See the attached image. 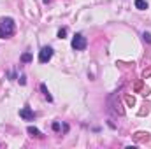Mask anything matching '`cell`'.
<instances>
[{"mask_svg":"<svg viewBox=\"0 0 151 149\" xmlns=\"http://www.w3.org/2000/svg\"><path fill=\"white\" fill-rule=\"evenodd\" d=\"M65 35H67V28H60L58 30V39H65Z\"/></svg>","mask_w":151,"mask_h":149,"instance_id":"9","label":"cell"},{"mask_svg":"<svg viewBox=\"0 0 151 149\" xmlns=\"http://www.w3.org/2000/svg\"><path fill=\"white\" fill-rule=\"evenodd\" d=\"M27 132H28V133H30L32 137H39V139L42 137V133L39 132L37 128H35V126H28V128H27Z\"/></svg>","mask_w":151,"mask_h":149,"instance_id":"5","label":"cell"},{"mask_svg":"<svg viewBox=\"0 0 151 149\" xmlns=\"http://www.w3.org/2000/svg\"><path fill=\"white\" fill-rule=\"evenodd\" d=\"M21 62H23V63H30V62H32V54H30V53H23V54H21Z\"/></svg>","mask_w":151,"mask_h":149,"instance_id":"8","label":"cell"},{"mask_svg":"<svg viewBox=\"0 0 151 149\" xmlns=\"http://www.w3.org/2000/svg\"><path fill=\"white\" fill-rule=\"evenodd\" d=\"M142 37H144V40H146L148 44H151V34H150V32H144V35H142Z\"/></svg>","mask_w":151,"mask_h":149,"instance_id":"10","label":"cell"},{"mask_svg":"<svg viewBox=\"0 0 151 149\" xmlns=\"http://www.w3.org/2000/svg\"><path fill=\"white\" fill-rule=\"evenodd\" d=\"M19 116L23 117V119H27V121H30V119H34L35 117V114L32 109H28V107H23L21 111H19Z\"/></svg>","mask_w":151,"mask_h":149,"instance_id":"4","label":"cell"},{"mask_svg":"<svg viewBox=\"0 0 151 149\" xmlns=\"http://www.w3.org/2000/svg\"><path fill=\"white\" fill-rule=\"evenodd\" d=\"M16 30L12 18H2L0 19V39H9Z\"/></svg>","mask_w":151,"mask_h":149,"instance_id":"1","label":"cell"},{"mask_svg":"<svg viewBox=\"0 0 151 149\" xmlns=\"http://www.w3.org/2000/svg\"><path fill=\"white\" fill-rule=\"evenodd\" d=\"M53 130L58 132V130H60V123H53Z\"/></svg>","mask_w":151,"mask_h":149,"instance_id":"11","label":"cell"},{"mask_svg":"<svg viewBox=\"0 0 151 149\" xmlns=\"http://www.w3.org/2000/svg\"><path fill=\"white\" fill-rule=\"evenodd\" d=\"M135 7L141 9V11H144V9H148V2L146 0H135Z\"/></svg>","mask_w":151,"mask_h":149,"instance_id":"7","label":"cell"},{"mask_svg":"<svg viewBox=\"0 0 151 149\" xmlns=\"http://www.w3.org/2000/svg\"><path fill=\"white\" fill-rule=\"evenodd\" d=\"M40 91L44 93V97H46V100H47V102H53V97L49 95V91H47V88H46V84H44V82L40 84Z\"/></svg>","mask_w":151,"mask_h":149,"instance_id":"6","label":"cell"},{"mask_svg":"<svg viewBox=\"0 0 151 149\" xmlns=\"http://www.w3.org/2000/svg\"><path fill=\"white\" fill-rule=\"evenodd\" d=\"M51 56H53V47L46 46V47H42L40 53H39V62H40V63H47V62L51 60Z\"/></svg>","mask_w":151,"mask_h":149,"instance_id":"3","label":"cell"},{"mask_svg":"<svg viewBox=\"0 0 151 149\" xmlns=\"http://www.w3.org/2000/svg\"><path fill=\"white\" fill-rule=\"evenodd\" d=\"M86 46H88L86 37H83V34H76L74 39H72V49H76V51H83V49H86Z\"/></svg>","mask_w":151,"mask_h":149,"instance_id":"2","label":"cell"}]
</instances>
